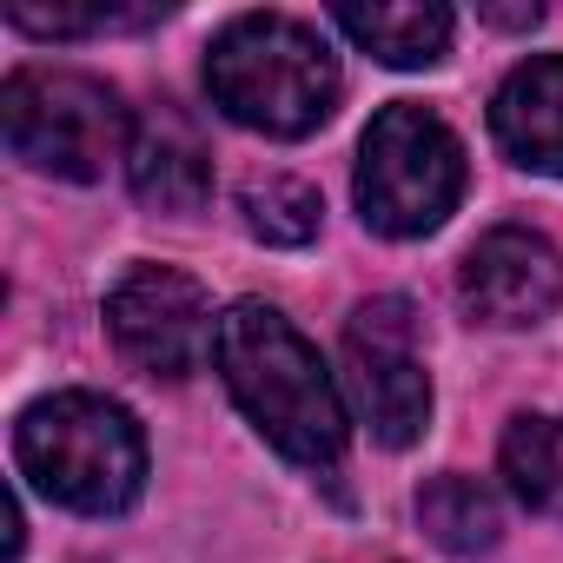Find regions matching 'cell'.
Here are the masks:
<instances>
[{"label":"cell","instance_id":"cell-13","mask_svg":"<svg viewBox=\"0 0 563 563\" xmlns=\"http://www.w3.org/2000/svg\"><path fill=\"white\" fill-rule=\"evenodd\" d=\"M497 464L537 517H563V418H543V411L510 418Z\"/></svg>","mask_w":563,"mask_h":563},{"label":"cell","instance_id":"cell-5","mask_svg":"<svg viewBox=\"0 0 563 563\" xmlns=\"http://www.w3.org/2000/svg\"><path fill=\"white\" fill-rule=\"evenodd\" d=\"M464 199V146L431 107H385L358 146V212L385 239L438 232Z\"/></svg>","mask_w":563,"mask_h":563},{"label":"cell","instance_id":"cell-12","mask_svg":"<svg viewBox=\"0 0 563 563\" xmlns=\"http://www.w3.org/2000/svg\"><path fill=\"white\" fill-rule=\"evenodd\" d=\"M418 523L431 530L438 550H451V556H477V550L497 543L504 510H497L490 484H477V477H464V471H444V477H431V484L418 490Z\"/></svg>","mask_w":563,"mask_h":563},{"label":"cell","instance_id":"cell-1","mask_svg":"<svg viewBox=\"0 0 563 563\" xmlns=\"http://www.w3.org/2000/svg\"><path fill=\"white\" fill-rule=\"evenodd\" d=\"M212 358H219V378H225L232 405L252 418V431L278 457H292L306 471L339 464V451H345V398H339L325 358L306 345V332L278 306L239 299L219 319Z\"/></svg>","mask_w":563,"mask_h":563},{"label":"cell","instance_id":"cell-2","mask_svg":"<svg viewBox=\"0 0 563 563\" xmlns=\"http://www.w3.org/2000/svg\"><path fill=\"white\" fill-rule=\"evenodd\" d=\"M206 87L225 120L272 140H306L339 107V60L319 27L292 14H239L212 34Z\"/></svg>","mask_w":563,"mask_h":563},{"label":"cell","instance_id":"cell-8","mask_svg":"<svg viewBox=\"0 0 563 563\" xmlns=\"http://www.w3.org/2000/svg\"><path fill=\"white\" fill-rule=\"evenodd\" d=\"M457 292H464L471 319H484V325H537L563 299V258L543 232L497 225L464 252Z\"/></svg>","mask_w":563,"mask_h":563},{"label":"cell","instance_id":"cell-3","mask_svg":"<svg viewBox=\"0 0 563 563\" xmlns=\"http://www.w3.org/2000/svg\"><path fill=\"white\" fill-rule=\"evenodd\" d=\"M14 457L41 497L80 517H113L146 490V438L133 411L100 391H54L27 405L14 424Z\"/></svg>","mask_w":563,"mask_h":563},{"label":"cell","instance_id":"cell-9","mask_svg":"<svg viewBox=\"0 0 563 563\" xmlns=\"http://www.w3.org/2000/svg\"><path fill=\"white\" fill-rule=\"evenodd\" d=\"M126 179L153 212H199L212 192V146L173 100H159L146 120H133Z\"/></svg>","mask_w":563,"mask_h":563},{"label":"cell","instance_id":"cell-7","mask_svg":"<svg viewBox=\"0 0 563 563\" xmlns=\"http://www.w3.org/2000/svg\"><path fill=\"white\" fill-rule=\"evenodd\" d=\"M107 332H113L120 358L153 378H192L219 339L206 286L173 265H133L120 278L107 292Z\"/></svg>","mask_w":563,"mask_h":563},{"label":"cell","instance_id":"cell-6","mask_svg":"<svg viewBox=\"0 0 563 563\" xmlns=\"http://www.w3.org/2000/svg\"><path fill=\"white\" fill-rule=\"evenodd\" d=\"M345 385L385 451H405L431 424V372L418 358V319L405 299H365L345 325Z\"/></svg>","mask_w":563,"mask_h":563},{"label":"cell","instance_id":"cell-16","mask_svg":"<svg viewBox=\"0 0 563 563\" xmlns=\"http://www.w3.org/2000/svg\"><path fill=\"white\" fill-rule=\"evenodd\" d=\"M484 21H497V27H537L543 8H537V0H530V8H484Z\"/></svg>","mask_w":563,"mask_h":563},{"label":"cell","instance_id":"cell-11","mask_svg":"<svg viewBox=\"0 0 563 563\" xmlns=\"http://www.w3.org/2000/svg\"><path fill=\"white\" fill-rule=\"evenodd\" d=\"M332 21L385 67H431L451 47V8L438 0H372V8H339Z\"/></svg>","mask_w":563,"mask_h":563},{"label":"cell","instance_id":"cell-10","mask_svg":"<svg viewBox=\"0 0 563 563\" xmlns=\"http://www.w3.org/2000/svg\"><path fill=\"white\" fill-rule=\"evenodd\" d=\"M490 133L517 166L563 179V54L510 67V80L490 100Z\"/></svg>","mask_w":563,"mask_h":563},{"label":"cell","instance_id":"cell-15","mask_svg":"<svg viewBox=\"0 0 563 563\" xmlns=\"http://www.w3.org/2000/svg\"><path fill=\"white\" fill-rule=\"evenodd\" d=\"M166 8H107V0H93V8H67V0H54V8H41V0H14L8 21L21 34H41V41H80V34H113V27H146L159 21Z\"/></svg>","mask_w":563,"mask_h":563},{"label":"cell","instance_id":"cell-4","mask_svg":"<svg viewBox=\"0 0 563 563\" xmlns=\"http://www.w3.org/2000/svg\"><path fill=\"white\" fill-rule=\"evenodd\" d=\"M0 126L14 159L54 179H100L133 146L120 93L74 67H14L0 87Z\"/></svg>","mask_w":563,"mask_h":563},{"label":"cell","instance_id":"cell-14","mask_svg":"<svg viewBox=\"0 0 563 563\" xmlns=\"http://www.w3.org/2000/svg\"><path fill=\"white\" fill-rule=\"evenodd\" d=\"M239 212L265 245H306V239H319L325 199H319V186H306L292 173H272V179H252L239 192Z\"/></svg>","mask_w":563,"mask_h":563}]
</instances>
